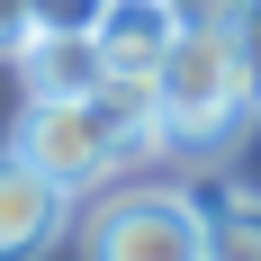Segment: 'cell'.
<instances>
[{
	"mask_svg": "<svg viewBox=\"0 0 261 261\" xmlns=\"http://www.w3.org/2000/svg\"><path fill=\"white\" fill-rule=\"evenodd\" d=\"M243 9H252V0H171V18H180V27H225V36H234Z\"/></svg>",
	"mask_w": 261,
	"mask_h": 261,
	"instance_id": "9c48e42d",
	"label": "cell"
},
{
	"mask_svg": "<svg viewBox=\"0 0 261 261\" xmlns=\"http://www.w3.org/2000/svg\"><path fill=\"white\" fill-rule=\"evenodd\" d=\"M234 54H243V72H252V99H261V0L234 18Z\"/></svg>",
	"mask_w": 261,
	"mask_h": 261,
	"instance_id": "8fae6325",
	"label": "cell"
},
{
	"mask_svg": "<svg viewBox=\"0 0 261 261\" xmlns=\"http://www.w3.org/2000/svg\"><path fill=\"white\" fill-rule=\"evenodd\" d=\"M72 225V189L9 144L0 153V261H45Z\"/></svg>",
	"mask_w": 261,
	"mask_h": 261,
	"instance_id": "277c9868",
	"label": "cell"
},
{
	"mask_svg": "<svg viewBox=\"0 0 261 261\" xmlns=\"http://www.w3.org/2000/svg\"><path fill=\"white\" fill-rule=\"evenodd\" d=\"M36 9V36H99L108 0H27Z\"/></svg>",
	"mask_w": 261,
	"mask_h": 261,
	"instance_id": "ba28073f",
	"label": "cell"
},
{
	"mask_svg": "<svg viewBox=\"0 0 261 261\" xmlns=\"http://www.w3.org/2000/svg\"><path fill=\"white\" fill-rule=\"evenodd\" d=\"M198 216H207V261H261V189H198Z\"/></svg>",
	"mask_w": 261,
	"mask_h": 261,
	"instance_id": "52a82bcc",
	"label": "cell"
},
{
	"mask_svg": "<svg viewBox=\"0 0 261 261\" xmlns=\"http://www.w3.org/2000/svg\"><path fill=\"white\" fill-rule=\"evenodd\" d=\"M18 81H27V108H54V99H81V90H99V81H108L99 36H27Z\"/></svg>",
	"mask_w": 261,
	"mask_h": 261,
	"instance_id": "8992f818",
	"label": "cell"
},
{
	"mask_svg": "<svg viewBox=\"0 0 261 261\" xmlns=\"http://www.w3.org/2000/svg\"><path fill=\"white\" fill-rule=\"evenodd\" d=\"M81 261H207V216L189 189H108L81 216Z\"/></svg>",
	"mask_w": 261,
	"mask_h": 261,
	"instance_id": "3957f363",
	"label": "cell"
},
{
	"mask_svg": "<svg viewBox=\"0 0 261 261\" xmlns=\"http://www.w3.org/2000/svg\"><path fill=\"white\" fill-rule=\"evenodd\" d=\"M171 36H180L171 0H108V18H99V63H108L117 81H153L162 54H171Z\"/></svg>",
	"mask_w": 261,
	"mask_h": 261,
	"instance_id": "5b68a950",
	"label": "cell"
},
{
	"mask_svg": "<svg viewBox=\"0 0 261 261\" xmlns=\"http://www.w3.org/2000/svg\"><path fill=\"white\" fill-rule=\"evenodd\" d=\"M261 117L252 99V72H243V54L225 27H180L171 54H162L153 72V126H162V153L180 162H216L234 144L243 126Z\"/></svg>",
	"mask_w": 261,
	"mask_h": 261,
	"instance_id": "6da1fadb",
	"label": "cell"
},
{
	"mask_svg": "<svg viewBox=\"0 0 261 261\" xmlns=\"http://www.w3.org/2000/svg\"><path fill=\"white\" fill-rule=\"evenodd\" d=\"M27 36H36V9H27V0H0V54H9V63L27 54Z\"/></svg>",
	"mask_w": 261,
	"mask_h": 261,
	"instance_id": "30bf717a",
	"label": "cell"
},
{
	"mask_svg": "<svg viewBox=\"0 0 261 261\" xmlns=\"http://www.w3.org/2000/svg\"><path fill=\"white\" fill-rule=\"evenodd\" d=\"M153 144H162V126H153V81H117V72H108L99 90H81V99L27 108V126H18V153L36 162V171H54L63 189L108 180V171L144 162Z\"/></svg>",
	"mask_w": 261,
	"mask_h": 261,
	"instance_id": "7a4b0ae2",
	"label": "cell"
}]
</instances>
